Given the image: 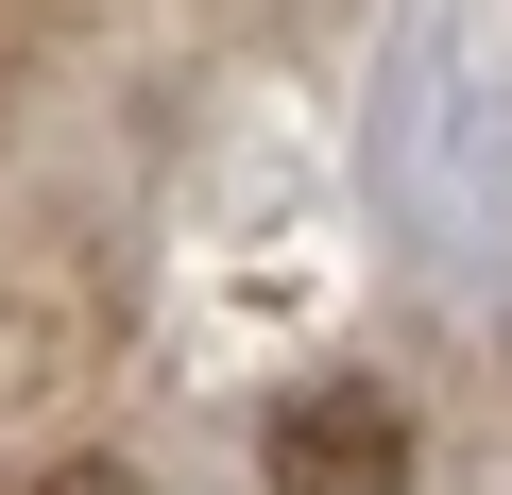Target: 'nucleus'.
Masks as SVG:
<instances>
[{
    "mask_svg": "<svg viewBox=\"0 0 512 495\" xmlns=\"http://www.w3.org/2000/svg\"><path fill=\"white\" fill-rule=\"evenodd\" d=\"M256 478H274V495H410V410H393V376H291L274 427H256Z\"/></svg>",
    "mask_w": 512,
    "mask_h": 495,
    "instance_id": "obj_1",
    "label": "nucleus"
},
{
    "mask_svg": "<svg viewBox=\"0 0 512 495\" xmlns=\"http://www.w3.org/2000/svg\"><path fill=\"white\" fill-rule=\"evenodd\" d=\"M35 495H137V478H120V461H52Z\"/></svg>",
    "mask_w": 512,
    "mask_h": 495,
    "instance_id": "obj_3",
    "label": "nucleus"
},
{
    "mask_svg": "<svg viewBox=\"0 0 512 495\" xmlns=\"http://www.w3.org/2000/svg\"><path fill=\"white\" fill-rule=\"evenodd\" d=\"M69 376H86V291L0 274V410H35V393H69Z\"/></svg>",
    "mask_w": 512,
    "mask_h": 495,
    "instance_id": "obj_2",
    "label": "nucleus"
}]
</instances>
